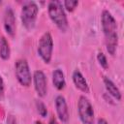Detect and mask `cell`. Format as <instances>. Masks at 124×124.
<instances>
[{"label":"cell","mask_w":124,"mask_h":124,"mask_svg":"<svg viewBox=\"0 0 124 124\" xmlns=\"http://www.w3.org/2000/svg\"><path fill=\"white\" fill-rule=\"evenodd\" d=\"M34 124H44V123H43V122H42V121H40V120H36V121H35V123H34Z\"/></svg>","instance_id":"cell-21"},{"label":"cell","mask_w":124,"mask_h":124,"mask_svg":"<svg viewBox=\"0 0 124 124\" xmlns=\"http://www.w3.org/2000/svg\"><path fill=\"white\" fill-rule=\"evenodd\" d=\"M47 13L49 18L57 28L61 32H65L68 28V19L62 2L58 0L49 1L47 4Z\"/></svg>","instance_id":"cell-2"},{"label":"cell","mask_w":124,"mask_h":124,"mask_svg":"<svg viewBox=\"0 0 124 124\" xmlns=\"http://www.w3.org/2000/svg\"><path fill=\"white\" fill-rule=\"evenodd\" d=\"M78 113L82 124H94L93 106L85 96H80L78 98Z\"/></svg>","instance_id":"cell-6"},{"label":"cell","mask_w":124,"mask_h":124,"mask_svg":"<svg viewBox=\"0 0 124 124\" xmlns=\"http://www.w3.org/2000/svg\"><path fill=\"white\" fill-rule=\"evenodd\" d=\"M97 60H98L99 64L101 65L102 68H104L105 70L108 68V63L107 57H106V55L103 52H98V54H97Z\"/></svg>","instance_id":"cell-16"},{"label":"cell","mask_w":124,"mask_h":124,"mask_svg":"<svg viewBox=\"0 0 124 124\" xmlns=\"http://www.w3.org/2000/svg\"><path fill=\"white\" fill-rule=\"evenodd\" d=\"M6 124H18V122H17V119L16 118L15 115H13V114H8L7 120H6Z\"/></svg>","instance_id":"cell-17"},{"label":"cell","mask_w":124,"mask_h":124,"mask_svg":"<svg viewBox=\"0 0 124 124\" xmlns=\"http://www.w3.org/2000/svg\"><path fill=\"white\" fill-rule=\"evenodd\" d=\"M55 109L59 120L62 123H68L70 115L67 106V102L62 95H58L55 98Z\"/></svg>","instance_id":"cell-9"},{"label":"cell","mask_w":124,"mask_h":124,"mask_svg":"<svg viewBox=\"0 0 124 124\" xmlns=\"http://www.w3.org/2000/svg\"><path fill=\"white\" fill-rule=\"evenodd\" d=\"M52 51H53V40L52 36L49 32H45L38 44V54L41 57V59L46 63L48 64L51 61L52 57Z\"/></svg>","instance_id":"cell-4"},{"label":"cell","mask_w":124,"mask_h":124,"mask_svg":"<svg viewBox=\"0 0 124 124\" xmlns=\"http://www.w3.org/2000/svg\"><path fill=\"white\" fill-rule=\"evenodd\" d=\"M35 106H36V108H37L38 113H39L42 117H46V116L47 115V108H46V105H45L41 100H36Z\"/></svg>","instance_id":"cell-14"},{"label":"cell","mask_w":124,"mask_h":124,"mask_svg":"<svg viewBox=\"0 0 124 124\" xmlns=\"http://www.w3.org/2000/svg\"><path fill=\"white\" fill-rule=\"evenodd\" d=\"M97 124H108V123L105 118H99L97 120Z\"/></svg>","instance_id":"cell-19"},{"label":"cell","mask_w":124,"mask_h":124,"mask_svg":"<svg viewBox=\"0 0 124 124\" xmlns=\"http://www.w3.org/2000/svg\"><path fill=\"white\" fill-rule=\"evenodd\" d=\"M3 25H4V29L6 31V33L11 36L14 37L16 34V16H15V13L13 11V9L11 7H7L5 12H4V19H3Z\"/></svg>","instance_id":"cell-8"},{"label":"cell","mask_w":124,"mask_h":124,"mask_svg":"<svg viewBox=\"0 0 124 124\" xmlns=\"http://www.w3.org/2000/svg\"><path fill=\"white\" fill-rule=\"evenodd\" d=\"M39 8L34 1H26L23 3L20 12V18L23 26L27 30H31L36 23Z\"/></svg>","instance_id":"cell-3"},{"label":"cell","mask_w":124,"mask_h":124,"mask_svg":"<svg viewBox=\"0 0 124 124\" xmlns=\"http://www.w3.org/2000/svg\"><path fill=\"white\" fill-rule=\"evenodd\" d=\"M33 83H34V88L38 94L39 97H45L47 92V80L45 73L42 70H37L34 72L33 77Z\"/></svg>","instance_id":"cell-7"},{"label":"cell","mask_w":124,"mask_h":124,"mask_svg":"<svg viewBox=\"0 0 124 124\" xmlns=\"http://www.w3.org/2000/svg\"><path fill=\"white\" fill-rule=\"evenodd\" d=\"M72 79H73L75 86L78 90H80L83 93H89V85H88L85 78L83 77V75L81 74V72L78 69L74 70L73 75H72Z\"/></svg>","instance_id":"cell-10"},{"label":"cell","mask_w":124,"mask_h":124,"mask_svg":"<svg viewBox=\"0 0 124 124\" xmlns=\"http://www.w3.org/2000/svg\"><path fill=\"white\" fill-rule=\"evenodd\" d=\"M48 124H59V123L57 122L56 118H54V117H51V118L49 119V121H48Z\"/></svg>","instance_id":"cell-20"},{"label":"cell","mask_w":124,"mask_h":124,"mask_svg":"<svg viewBox=\"0 0 124 124\" xmlns=\"http://www.w3.org/2000/svg\"><path fill=\"white\" fill-rule=\"evenodd\" d=\"M52 83L57 90H62L66 86V79L61 69H55L52 72Z\"/></svg>","instance_id":"cell-12"},{"label":"cell","mask_w":124,"mask_h":124,"mask_svg":"<svg viewBox=\"0 0 124 124\" xmlns=\"http://www.w3.org/2000/svg\"><path fill=\"white\" fill-rule=\"evenodd\" d=\"M103 81H104V84H105V87L108 91V94L110 95L111 97H113L114 99H116L117 101H120L121 100V92L119 90V88L115 85V83L110 79L108 78V77H104L103 78Z\"/></svg>","instance_id":"cell-11"},{"label":"cell","mask_w":124,"mask_h":124,"mask_svg":"<svg viewBox=\"0 0 124 124\" xmlns=\"http://www.w3.org/2000/svg\"><path fill=\"white\" fill-rule=\"evenodd\" d=\"M11 56L10 45L5 37H0V58L3 60H8Z\"/></svg>","instance_id":"cell-13"},{"label":"cell","mask_w":124,"mask_h":124,"mask_svg":"<svg viewBox=\"0 0 124 124\" xmlns=\"http://www.w3.org/2000/svg\"><path fill=\"white\" fill-rule=\"evenodd\" d=\"M62 4L65 10H67L68 12H73L78 5V0H65Z\"/></svg>","instance_id":"cell-15"},{"label":"cell","mask_w":124,"mask_h":124,"mask_svg":"<svg viewBox=\"0 0 124 124\" xmlns=\"http://www.w3.org/2000/svg\"><path fill=\"white\" fill-rule=\"evenodd\" d=\"M4 90H5L4 80H3L2 77L0 76V100H2V99H3V96H4Z\"/></svg>","instance_id":"cell-18"},{"label":"cell","mask_w":124,"mask_h":124,"mask_svg":"<svg viewBox=\"0 0 124 124\" xmlns=\"http://www.w3.org/2000/svg\"><path fill=\"white\" fill-rule=\"evenodd\" d=\"M101 23L102 29L105 35L106 48L110 55H114L116 52L118 45V35H117V24L116 20L108 10H104L101 14Z\"/></svg>","instance_id":"cell-1"},{"label":"cell","mask_w":124,"mask_h":124,"mask_svg":"<svg viewBox=\"0 0 124 124\" xmlns=\"http://www.w3.org/2000/svg\"><path fill=\"white\" fill-rule=\"evenodd\" d=\"M15 74L17 81L20 85L24 87H28L31 85L32 76L30 72V68L26 59L20 58L17 59L15 63Z\"/></svg>","instance_id":"cell-5"}]
</instances>
